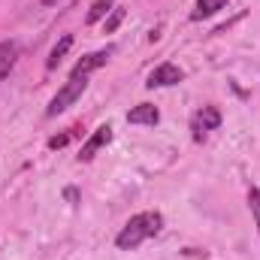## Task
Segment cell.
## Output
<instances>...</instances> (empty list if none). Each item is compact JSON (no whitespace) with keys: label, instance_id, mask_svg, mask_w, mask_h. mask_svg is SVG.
Returning <instances> with one entry per match:
<instances>
[{"label":"cell","instance_id":"obj_1","mask_svg":"<svg viewBox=\"0 0 260 260\" xmlns=\"http://www.w3.org/2000/svg\"><path fill=\"white\" fill-rule=\"evenodd\" d=\"M160 227H164V218H160V212H142V215H136V218H130L127 227L118 233V239H115V245L118 248H136V245H142L145 239H151V236H157L160 233Z\"/></svg>","mask_w":260,"mask_h":260},{"label":"cell","instance_id":"obj_2","mask_svg":"<svg viewBox=\"0 0 260 260\" xmlns=\"http://www.w3.org/2000/svg\"><path fill=\"white\" fill-rule=\"evenodd\" d=\"M85 88H88V82H85V76L82 79H73L70 76V82H67L64 88L52 97V103H49V109H46V115H58V112H64L70 103H76L82 94H85Z\"/></svg>","mask_w":260,"mask_h":260},{"label":"cell","instance_id":"obj_3","mask_svg":"<svg viewBox=\"0 0 260 260\" xmlns=\"http://www.w3.org/2000/svg\"><path fill=\"white\" fill-rule=\"evenodd\" d=\"M185 79V73L179 70L176 64H160L157 70H151V76H148V88H167V85H179Z\"/></svg>","mask_w":260,"mask_h":260},{"label":"cell","instance_id":"obj_4","mask_svg":"<svg viewBox=\"0 0 260 260\" xmlns=\"http://www.w3.org/2000/svg\"><path fill=\"white\" fill-rule=\"evenodd\" d=\"M109 139H112V127H109V124H100V127L94 130V136H91V139L82 145V151H79V160H94V154H97V151H100V148H103Z\"/></svg>","mask_w":260,"mask_h":260},{"label":"cell","instance_id":"obj_5","mask_svg":"<svg viewBox=\"0 0 260 260\" xmlns=\"http://www.w3.org/2000/svg\"><path fill=\"white\" fill-rule=\"evenodd\" d=\"M127 121L130 124H148V127H154V124L160 121V112H157V106H151V103H139V106H133L127 112Z\"/></svg>","mask_w":260,"mask_h":260},{"label":"cell","instance_id":"obj_6","mask_svg":"<svg viewBox=\"0 0 260 260\" xmlns=\"http://www.w3.org/2000/svg\"><path fill=\"white\" fill-rule=\"evenodd\" d=\"M109 55H112V49H103V52H94V55H85L79 64L73 67V79H82V76H88L91 70H97V67H103L109 61Z\"/></svg>","mask_w":260,"mask_h":260},{"label":"cell","instance_id":"obj_7","mask_svg":"<svg viewBox=\"0 0 260 260\" xmlns=\"http://www.w3.org/2000/svg\"><path fill=\"white\" fill-rule=\"evenodd\" d=\"M218 124H221V112L215 106H203L197 115V136H200V130H215Z\"/></svg>","mask_w":260,"mask_h":260},{"label":"cell","instance_id":"obj_8","mask_svg":"<svg viewBox=\"0 0 260 260\" xmlns=\"http://www.w3.org/2000/svg\"><path fill=\"white\" fill-rule=\"evenodd\" d=\"M218 9H224V0H197V9L191 12V18H194V21L209 18V15H215Z\"/></svg>","mask_w":260,"mask_h":260},{"label":"cell","instance_id":"obj_9","mask_svg":"<svg viewBox=\"0 0 260 260\" xmlns=\"http://www.w3.org/2000/svg\"><path fill=\"white\" fill-rule=\"evenodd\" d=\"M70 46H73V37L67 34V37H61V43L52 49V55H49V70H55V67L61 64V58H64L67 52H70Z\"/></svg>","mask_w":260,"mask_h":260},{"label":"cell","instance_id":"obj_10","mask_svg":"<svg viewBox=\"0 0 260 260\" xmlns=\"http://www.w3.org/2000/svg\"><path fill=\"white\" fill-rule=\"evenodd\" d=\"M12 64H15V46L9 43V46H3V49H0V79L12 70Z\"/></svg>","mask_w":260,"mask_h":260},{"label":"cell","instance_id":"obj_11","mask_svg":"<svg viewBox=\"0 0 260 260\" xmlns=\"http://www.w3.org/2000/svg\"><path fill=\"white\" fill-rule=\"evenodd\" d=\"M121 21H124V9H112V15L106 18V34H112Z\"/></svg>","mask_w":260,"mask_h":260},{"label":"cell","instance_id":"obj_12","mask_svg":"<svg viewBox=\"0 0 260 260\" xmlns=\"http://www.w3.org/2000/svg\"><path fill=\"white\" fill-rule=\"evenodd\" d=\"M248 203H251L254 221H257V227H260V191H257V188H251V194H248Z\"/></svg>","mask_w":260,"mask_h":260},{"label":"cell","instance_id":"obj_13","mask_svg":"<svg viewBox=\"0 0 260 260\" xmlns=\"http://www.w3.org/2000/svg\"><path fill=\"white\" fill-rule=\"evenodd\" d=\"M67 142H70V133H61V136H52V139H49V148H64Z\"/></svg>","mask_w":260,"mask_h":260},{"label":"cell","instance_id":"obj_14","mask_svg":"<svg viewBox=\"0 0 260 260\" xmlns=\"http://www.w3.org/2000/svg\"><path fill=\"white\" fill-rule=\"evenodd\" d=\"M40 3H43V6H58L61 0H40Z\"/></svg>","mask_w":260,"mask_h":260}]
</instances>
